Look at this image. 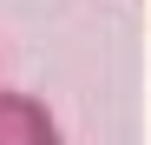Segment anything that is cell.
<instances>
[{
    "label": "cell",
    "mask_w": 151,
    "mask_h": 145,
    "mask_svg": "<svg viewBox=\"0 0 151 145\" xmlns=\"http://www.w3.org/2000/svg\"><path fill=\"white\" fill-rule=\"evenodd\" d=\"M0 145H66V138H59V119L46 99L0 86Z\"/></svg>",
    "instance_id": "obj_1"
}]
</instances>
